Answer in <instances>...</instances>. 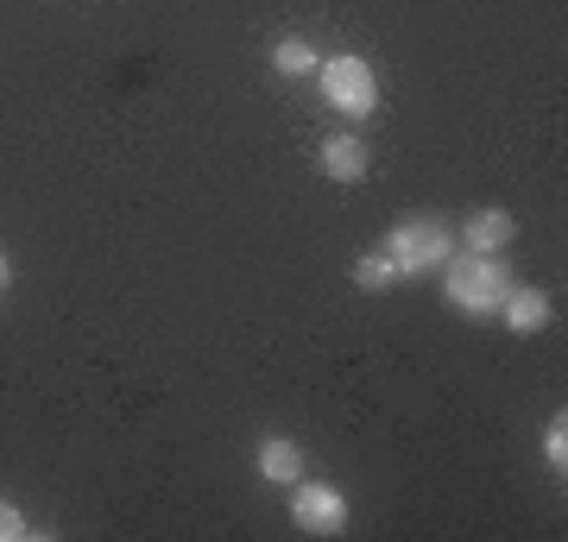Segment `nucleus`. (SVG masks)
I'll use <instances>...</instances> for the list:
<instances>
[{"mask_svg":"<svg viewBox=\"0 0 568 542\" xmlns=\"http://www.w3.org/2000/svg\"><path fill=\"white\" fill-rule=\"evenodd\" d=\"M316 44L310 39H278L272 44V70H278V76H310V70H316Z\"/></svg>","mask_w":568,"mask_h":542,"instance_id":"1a4fd4ad","label":"nucleus"},{"mask_svg":"<svg viewBox=\"0 0 568 542\" xmlns=\"http://www.w3.org/2000/svg\"><path fill=\"white\" fill-rule=\"evenodd\" d=\"M499 316H506L511 335H537V328H549L556 303H549V290H537V284H511L506 297H499Z\"/></svg>","mask_w":568,"mask_h":542,"instance_id":"39448f33","label":"nucleus"},{"mask_svg":"<svg viewBox=\"0 0 568 542\" xmlns=\"http://www.w3.org/2000/svg\"><path fill=\"white\" fill-rule=\"evenodd\" d=\"M316 164H323V177H335V183H361L366 177V145L354 140V133H328Z\"/></svg>","mask_w":568,"mask_h":542,"instance_id":"6e6552de","label":"nucleus"},{"mask_svg":"<svg viewBox=\"0 0 568 542\" xmlns=\"http://www.w3.org/2000/svg\"><path fill=\"white\" fill-rule=\"evenodd\" d=\"M20 536H32V523L13 499H0V542H20Z\"/></svg>","mask_w":568,"mask_h":542,"instance_id":"f8f14e48","label":"nucleus"},{"mask_svg":"<svg viewBox=\"0 0 568 542\" xmlns=\"http://www.w3.org/2000/svg\"><path fill=\"white\" fill-rule=\"evenodd\" d=\"M379 253L398 265V278H417V272H436V265L455 253V234H448V222H436V215H410V222H398L386 241H379Z\"/></svg>","mask_w":568,"mask_h":542,"instance_id":"f03ea898","label":"nucleus"},{"mask_svg":"<svg viewBox=\"0 0 568 542\" xmlns=\"http://www.w3.org/2000/svg\"><path fill=\"white\" fill-rule=\"evenodd\" d=\"M354 284H361V290H392V284H398V265H392L386 253H361V259H354Z\"/></svg>","mask_w":568,"mask_h":542,"instance_id":"9d476101","label":"nucleus"},{"mask_svg":"<svg viewBox=\"0 0 568 542\" xmlns=\"http://www.w3.org/2000/svg\"><path fill=\"white\" fill-rule=\"evenodd\" d=\"M443 290H448V303H455L462 316L487 321V316H499V297L511 290V272H506L499 253H448L443 259Z\"/></svg>","mask_w":568,"mask_h":542,"instance_id":"f257e3e1","label":"nucleus"},{"mask_svg":"<svg viewBox=\"0 0 568 542\" xmlns=\"http://www.w3.org/2000/svg\"><path fill=\"white\" fill-rule=\"evenodd\" d=\"M7 290H13V259L0 253V297H7Z\"/></svg>","mask_w":568,"mask_h":542,"instance_id":"ddd939ff","label":"nucleus"},{"mask_svg":"<svg viewBox=\"0 0 568 542\" xmlns=\"http://www.w3.org/2000/svg\"><path fill=\"white\" fill-rule=\"evenodd\" d=\"M544 461L556 467V473L568 467V417H562V410H556V417H549V429H544Z\"/></svg>","mask_w":568,"mask_h":542,"instance_id":"9b49d317","label":"nucleus"},{"mask_svg":"<svg viewBox=\"0 0 568 542\" xmlns=\"http://www.w3.org/2000/svg\"><path fill=\"white\" fill-rule=\"evenodd\" d=\"M347 518H354V504H347L342 485H328V480H297L291 485V523H297L304 536H342Z\"/></svg>","mask_w":568,"mask_h":542,"instance_id":"20e7f679","label":"nucleus"},{"mask_svg":"<svg viewBox=\"0 0 568 542\" xmlns=\"http://www.w3.org/2000/svg\"><path fill=\"white\" fill-rule=\"evenodd\" d=\"M511 241H518V222L506 208H474L462 222V253H506Z\"/></svg>","mask_w":568,"mask_h":542,"instance_id":"423d86ee","label":"nucleus"},{"mask_svg":"<svg viewBox=\"0 0 568 542\" xmlns=\"http://www.w3.org/2000/svg\"><path fill=\"white\" fill-rule=\"evenodd\" d=\"M316 82H323V101L347 121H366L373 108H379V76H373V63L361 51H342V58H323L316 63Z\"/></svg>","mask_w":568,"mask_h":542,"instance_id":"7ed1b4c3","label":"nucleus"},{"mask_svg":"<svg viewBox=\"0 0 568 542\" xmlns=\"http://www.w3.org/2000/svg\"><path fill=\"white\" fill-rule=\"evenodd\" d=\"M253 461H260V473L272 485H297L304 480V442H291V436H265V442L253 448Z\"/></svg>","mask_w":568,"mask_h":542,"instance_id":"0eeeda50","label":"nucleus"}]
</instances>
